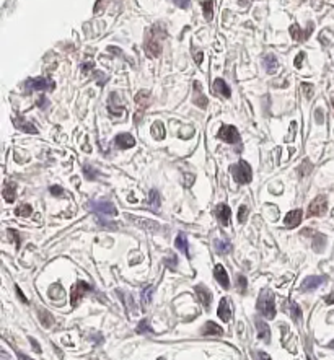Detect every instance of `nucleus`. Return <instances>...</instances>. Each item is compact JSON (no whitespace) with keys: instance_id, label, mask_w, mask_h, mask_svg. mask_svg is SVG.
I'll use <instances>...</instances> for the list:
<instances>
[{"instance_id":"f257e3e1","label":"nucleus","mask_w":334,"mask_h":360,"mask_svg":"<svg viewBox=\"0 0 334 360\" xmlns=\"http://www.w3.org/2000/svg\"><path fill=\"white\" fill-rule=\"evenodd\" d=\"M276 298H274V293L271 290H267V288H264V290L259 293V298H258V310L261 311V315L264 318H267V320H274L276 318Z\"/></svg>"},{"instance_id":"f03ea898","label":"nucleus","mask_w":334,"mask_h":360,"mask_svg":"<svg viewBox=\"0 0 334 360\" xmlns=\"http://www.w3.org/2000/svg\"><path fill=\"white\" fill-rule=\"evenodd\" d=\"M231 175H233L235 181L238 184H248L253 180V171L251 166L248 165V162L240 160L236 165H231Z\"/></svg>"},{"instance_id":"7ed1b4c3","label":"nucleus","mask_w":334,"mask_h":360,"mask_svg":"<svg viewBox=\"0 0 334 360\" xmlns=\"http://www.w3.org/2000/svg\"><path fill=\"white\" fill-rule=\"evenodd\" d=\"M55 83L48 77H33L28 78L25 82V88L28 91H44V90H54Z\"/></svg>"},{"instance_id":"20e7f679","label":"nucleus","mask_w":334,"mask_h":360,"mask_svg":"<svg viewBox=\"0 0 334 360\" xmlns=\"http://www.w3.org/2000/svg\"><path fill=\"white\" fill-rule=\"evenodd\" d=\"M88 207H90L93 212L98 214V217H114V215H118V210L113 204L109 202V200H91L90 204H88Z\"/></svg>"},{"instance_id":"39448f33","label":"nucleus","mask_w":334,"mask_h":360,"mask_svg":"<svg viewBox=\"0 0 334 360\" xmlns=\"http://www.w3.org/2000/svg\"><path fill=\"white\" fill-rule=\"evenodd\" d=\"M127 218L134 223V225H137L139 228H142V230L147 232V233H157L160 230L158 223H157L155 220H150V218L136 217V215H127Z\"/></svg>"},{"instance_id":"423d86ee","label":"nucleus","mask_w":334,"mask_h":360,"mask_svg":"<svg viewBox=\"0 0 334 360\" xmlns=\"http://www.w3.org/2000/svg\"><path fill=\"white\" fill-rule=\"evenodd\" d=\"M328 209V199L324 194H319L316 199L312 200V204H310L308 207V215L310 217H319V215H323L326 212Z\"/></svg>"},{"instance_id":"0eeeda50","label":"nucleus","mask_w":334,"mask_h":360,"mask_svg":"<svg viewBox=\"0 0 334 360\" xmlns=\"http://www.w3.org/2000/svg\"><path fill=\"white\" fill-rule=\"evenodd\" d=\"M219 137L227 144H238L240 142V134L236 130L235 126H222L219 130Z\"/></svg>"},{"instance_id":"6e6552de","label":"nucleus","mask_w":334,"mask_h":360,"mask_svg":"<svg viewBox=\"0 0 334 360\" xmlns=\"http://www.w3.org/2000/svg\"><path fill=\"white\" fill-rule=\"evenodd\" d=\"M91 290V285H88L87 282H83V280H80V282H77L75 285L72 287V306H77V303L80 302V298L85 295L87 292Z\"/></svg>"},{"instance_id":"1a4fd4ad","label":"nucleus","mask_w":334,"mask_h":360,"mask_svg":"<svg viewBox=\"0 0 334 360\" xmlns=\"http://www.w3.org/2000/svg\"><path fill=\"white\" fill-rule=\"evenodd\" d=\"M326 282V275H310V277H307L301 282L300 285V290L301 292H310L313 290V288L319 287L321 284Z\"/></svg>"},{"instance_id":"9d476101","label":"nucleus","mask_w":334,"mask_h":360,"mask_svg":"<svg viewBox=\"0 0 334 360\" xmlns=\"http://www.w3.org/2000/svg\"><path fill=\"white\" fill-rule=\"evenodd\" d=\"M114 145L118 148H123V150H127V148L136 145V139L131 134H119L114 137Z\"/></svg>"},{"instance_id":"9b49d317","label":"nucleus","mask_w":334,"mask_h":360,"mask_svg":"<svg viewBox=\"0 0 334 360\" xmlns=\"http://www.w3.org/2000/svg\"><path fill=\"white\" fill-rule=\"evenodd\" d=\"M301 217H303V212H301L300 209H295V210H290L289 214L285 215L284 218V225L287 228H295L300 225L301 222Z\"/></svg>"},{"instance_id":"f8f14e48","label":"nucleus","mask_w":334,"mask_h":360,"mask_svg":"<svg viewBox=\"0 0 334 360\" xmlns=\"http://www.w3.org/2000/svg\"><path fill=\"white\" fill-rule=\"evenodd\" d=\"M207 98L204 96L202 93V85L201 82H194V105L199 106L201 109H206L207 108Z\"/></svg>"},{"instance_id":"ddd939ff","label":"nucleus","mask_w":334,"mask_h":360,"mask_svg":"<svg viewBox=\"0 0 334 360\" xmlns=\"http://www.w3.org/2000/svg\"><path fill=\"white\" fill-rule=\"evenodd\" d=\"M196 295L199 298V302L202 303L204 308H209L211 306V302H212V293L209 292V288H206L204 285H196Z\"/></svg>"},{"instance_id":"4468645a","label":"nucleus","mask_w":334,"mask_h":360,"mask_svg":"<svg viewBox=\"0 0 334 360\" xmlns=\"http://www.w3.org/2000/svg\"><path fill=\"white\" fill-rule=\"evenodd\" d=\"M214 275H215V280L219 282L224 288H229L230 287V280H229V274H227L225 268L222 264H217L215 269H214Z\"/></svg>"},{"instance_id":"2eb2a0df","label":"nucleus","mask_w":334,"mask_h":360,"mask_svg":"<svg viewBox=\"0 0 334 360\" xmlns=\"http://www.w3.org/2000/svg\"><path fill=\"white\" fill-rule=\"evenodd\" d=\"M217 315L224 323H229L230 318H231V308H230V303L227 298H222L220 303H219V310H217Z\"/></svg>"},{"instance_id":"dca6fc26","label":"nucleus","mask_w":334,"mask_h":360,"mask_svg":"<svg viewBox=\"0 0 334 360\" xmlns=\"http://www.w3.org/2000/svg\"><path fill=\"white\" fill-rule=\"evenodd\" d=\"M13 124H15V127H17V129L23 130V132H28V134H38V129H36L31 123H26V121L23 119V118H20V116L13 118Z\"/></svg>"},{"instance_id":"f3484780","label":"nucleus","mask_w":334,"mask_h":360,"mask_svg":"<svg viewBox=\"0 0 334 360\" xmlns=\"http://www.w3.org/2000/svg\"><path fill=\"white\" fill-rule=\"evenodd\" d=\"M230 207L227 204H220L217 205V218H219V222L222 225H229L230 223Z\"/></svg>"},{"instance_id":"a211bd4d","label":"nucleus","mask_w":334,"mask_h":360,"mask_svg":"<svg viewBox=\"0 0 334 360\" xmlns=\"http://www.w3.org/2000/svg\"><path fill=\"white\" fill-rule=\"evenodd\" d=\"M145 48H147V54L152 55V57H157V55H160V53H161V44L157 43V39L154 38V36L147 38Z\"/></svg>"},{"instance_id":"6ab92c4d","label":"nucleus","mask_w":334,"mask_h":360,"mask_svg":"<svg viewBox=\"0 0 334 360\" xmlns=\"http://www.w3.org/2000/svg\"><path fill=\"white\" fill-rule=\"evenodd\" d=\"M201 334L202 336H222L224 334V329H222L219 324H215L214 321H209L204 324Z\"/></svg>"},{"instance_id":"aec40b11","label":"nucleus","mask_w":334,"mask_h":360,"mask_svg":"<svg viewBox=\"0 0 334 360\" xmlns=\"http://www.w3.org/2000/svg\"><path fill=\"white\" fill-rule=\"evenodd\" d=\"M175 246L178 248V250L183 253L186 258H191V254H189V245H188V238L184 233H179L178 236H176V241H175Z\"/></svg>"},{"instance_id":"412c9836","label":"nucleus","mask_w":334,"mask_h":360,"mask_svg":"<svg viewBox=\"0 0 334 360\" xmlns=\"http://www.w3.org/2000/svg\"><path fill=\"white\" fill-rule=\"evenodd\" d=\"M214 90L217 95L224 96V98H230L231 96V90L230 87L227 85L225 80H222V78H217V80L214 82Z\"/></svg>"},{"instance_id":"4be33fe9","label":"nucleus","mask_w":334,"mask_h":360,"mask_svg":"<svg viewBox=\"0 0 334 360\" xmlns=\"http://www.w3.org/2000/svg\"><path fill=\"white\" fill-rule=\"evenodd\" d=\"M256 329H258L259 339H263L264 342H269V341H271V329H269V326L266 323L261 320H256Z\"/></svg>"},{"instance_id":"5701e85b","label":"nucleus","mask_w":334,"mask_h":360,"mask_svg":"<svg viewBox=\"0 0 334 360\" xmlns=\"http://www.w3.org/2000/svg\"><path fill=\"white\" fill-rule=\"evenodd\" d=\"M263 64H264V69H266L267 73H274L277 67H279V60H277L274 54H267L266 57H264Z\"/></svg>"},{"instance_id":"b1692460","label":"nucleus","mask_w":334,"mask_h":360,"mask_svg":"<svg viewBox=\"0 0 334 360\" xmlns=\"http://www.w3.org/2000/svg\"><path fill=\"white\" fill-rule=\"evenodd\" d=\"M312 28H313V25H310L308 30L303 31V30H300V28L297 26V25H292L290 26V35H292V38H294L295 41H305V39L308 38V35H310V31H312Z\"/></svg>"},{"instance_id":"393cba45","label":"nucleus","mask_w":334,"mask_h":360,"mask_svg":"<svg viewBox=\"0 0 334 360\" xmlns=\"http://www.w3.org/2000/svg\"><path fill=\"white\" fill-rule=\"evenodd\" d=\"M147 205H148V209H150V210L158 212V209H160V194H158V191L152 189L150 193H148Z\"/></svg>"},{"instance_id":"a878e982","label":"nucleus","mask_w":334,"mask_h":360,"mask_svg":"<svg viewBox=\"0 0 334 360\" xmlns=\"http://www.w3.org/2000/svg\"><path fill=\"white\" fill-rule=\"evenodd\" d=\"M214 248H215V251L219 254H229V253H231V250H233V246H231V243L229 241V240H215L214 241Z\"/></svg>"},{"instance_id":"bb28decb","label":"nucleus","mask_w":334,"mask_h":360,"mask_svg":"<svg viewBox=\"0 0 334 360\" xmlns=\"http://www.w3.org/2000/svg\"><path fill=\"white\" fill-rule=\"evenodd\" d=\"M38 318H39L41 324H43L44 328H51V326L54 324L53 315H51L48 310H44V308H39V310H38Z\"/></svg>"},{"instance_id":"cd10ccee","label":"nucleus","mask_w":334,"mask_h":360,"mask_svg":"<svg viewBox=\"0 0 334 360\" xmlns=\"http://www.w3.org/2000/svg\"><path fill=\"white\" fill-rule=\"evenodd\" d=\"M136 103L139 108H147L148 105H150V91L148 90H142L137 93L136 96Z\"/></svg>"},{"instance_id":"c85d7f7f","label":"nucleus","mask_w":334,"mask_h":360,"mask_svg":"<svg viewBox=\"0 0 334 360\" xmlns=\"http://www.w3.org/2000/svg\"><path fill=\"white\" fill-rule=\"evenodd\" d=\"M152 135H154V139L157 140L165 139V127L160 121H157V123H154V126H152Z\"/></svg>"},{"instance_id":"c756f323","label":"nucleus","mask_w":334,"mask_h":360,"mask_svg":"<svg viewBox=\"0 0 334 360\" xmlns=\"http://www.w3.org/2000/svg\"><path fill=\"white\" fill-rule=\"evenodd\" d=\"M289 313H290L292 320H294L295 323H300L301 321V308L297 305L295 302H290L289 303Z\"/></svg>"},{"instance_id":"7c9ffc66","label":"nucleus","mask_w":334,"mask_h":360,"mask_svg":"<svg viewBox=\"0 0 334 360\" xmlns=\"http://www.w3.org/2000/svg\"><path fill=\"white\" fill-rule=\"evenodd\" d=\"M121 297H123V302L126 303V308H127V311L129 313H132V315H136L137 313V306H136V303H134V300H132V297L131 295H127V293H123V292H118Z\"/></svg>"},{"instance_id":"2f4dec72","label":"nucleus","mask_w":334,"mask_h":360,"mask_svg":"<svg viewBox=\"0 0 334 360\" xmlns=\"http://www.w3.org/2000/svg\"><path fill=\"white\" fill-rule=\"evenodd\" d=\"M33 214V207H31L30 204H21L18 205V207L15 209V215L17 217H30V215Z\"/></svg>"},{"instance_id":"473e14b6","label":"nucleus","mask_w":334,"mask_h":360,"mask_svg":"<svg viewBox=\"0 0 334 360\" xmlns=\"http://www.w3.org/2000/svg\"><path fill=\"white\" fill-rule=\"evenodd\" d=\"M15 184L8 183L5 188H3V199L7 200V202H13L15 200Z\"/></svg>"},{"instance_id":"72a5a7b5","label":"nucleus","mask_w":334,"mask_h":360,"mask_svg":"<svg viewBox=\"0 0 334 360\" xmlns=\"http://www.w3.org/2000/svg\"><path fill=\"white\" fill-rule=\"evenodd\" d=\"M83 173H85V178H87L88 181H95V180H98V176H100L98 170H96V168H93V166H90V165L83 166Z\"/></svg>"},{"instance_id":"f704fd0d","label":"nucleus","mask_w":334,"mask_h":360,"mask_svg":"<svg viewBox=\"0 0 334 360\" xmlns=\"http://www.w3.org/2000/svg\"><path fill=\"white\" fill-rule=\"evenodd\" d=\"M155 292V287L154 285H147L145 288L142 290V303L143 305H148V303L152 302V295H154Z\"/></svg>"},{"instance_id":"c9c22d12","label":"nucleus","mask_w":334,"mask_h":360,"mask_svg":"<svg viewBox=\"0 0 334 360\" xmlns=\"http://www.w3.org/2000/svg\"><path fill=\"white\" fill-rule=\"evenodd\" d=\"M326 245V238L323 235H319V233H315V241H313V248L315 251H318V253H321L323 251V246Z\"/></svg>"},{"instance_id":"e433bc0d","label":"nucleus","mask_w":334,"mask_h":360,"mask_svg":"<svg viewBox=\"0 0 334 360\" xmlns=\"http://www.w3.org/2000/svg\"><path fill=\"white\" fill-rule=\"evenodd\" d=\"M202 5H204V17H206V20L211 21L212 17H214V5H212V0H206Z\"/></svg>"},{"instance_id":"4c0bfd02","label":"nucleus","mask_w":334,"mask_h":360,"mask_svg":"<svg viewBox=\"0 0 334 360\" xmlns=\"http://www.w3.org/2000/svg\"><path fill=\"white\" fill-rule=\"evenodd\" d=\"M137 333L139 334H152V333H154V329H152L150 328V326H148V321L147 320H142L141 323H139V324H137Z\"/></svg>"},{"instance_id":"58836bf2","label":"nucleus","mask_w":334,"mask_h":360,"mask_svg":"<svg viewBox=\"0 0 334 360\" xmlns=\"http://www.w3.org/2000/svg\"><path fill=\"white\" fill-rule=\"evenodd\" d=\"M248 214H249V209L246 205H240V210H238V222L240 223H245L248 218Z\"/></svg>"},{"instance_id":"ea45409f","label":"nucleus","mask_w":334,"mask_h":360,"mask_svg":"<svg viewBox=\"0 0 334 360\" xmlns=\"http://www.w3.org/2000/svg\"><path fill=\"white\" fill-rule=\"evenodd\" d=\"M236 280H238V290L241 293H245V292H246V285H248L246 277H245V275H238V277H236Z\"/></svg>"},{"instance_id":"a19ab883","label":"nucleus","mask_w":334,"mask_h":360,"mask_svg":"<svg viewBox=\"0 0 334 360\" xmlns=\"http://www.w3.org/2000/svg\"><path fill=\"white\" fill-rule=\"evenodd\" d=\"M165 263H166V266H170L171 269H176V264H178V259H176V256H175V254H171V256H168V258L165 259Z\"/></svg>"},{"instance_id":"79ce46f5","label":"nucleus","mask_w":334,"mask_h":360,"mask_svg":"<svg viewBox=\"0 0 334 360\" xmlns=\"http://www.w3.org/2000/svg\"><path fill=\"white\" fill-rule=\"evenodd\" d=\"M194 181H196V176L194 175H184V186H186V188H191L194 184Z\"/></svg>"},{"instance_id":"37998d69","label":"nucleus","mask_w":334,"mask_h":360,"mask_svg":"<svg viewBox=\"0 0 334 360\" xmlns=\"http://www.w3.org/2000/svg\"><path fill=\"white\" fill-rule=\"evenodd\" d=\"M301 88H303V91H305V96L312 98V95H313V87L312 85H308V83H303V85H301Z\"/></svg>"},{"instance_id":"c03bdc74","label":"nucleus","mask_w":334,"mask_h":360,"mask_svg":"<svg viewBox=\"0 0 334 360\" xmlns=\"http://www.w3.org/2000/svg\"><path fill=\"white\" fill-rule=\"evenodd\" d=\"M36 105H38V106L41 108V109H46V108L49 106V100H48L46 96H41L39 100H38V103H36Z\"/></svg>"},{"instance_id":"a18cd8bd","label":"nucleus","mask_w":334,"mask_h":360,"mask_svg":"<svg viewBox=\"0 0 334 360\" xmlns=\"http://www.w3.org/2000/svg\"><path fill=\"white\" fill-rule=\"evenodd\" d=\"M49 191H51V194H53V196H62L64 194V189L60 188V186H51Z\"/></svg>"},{"instance_id":"49530a36","label":"nucleus","mask_w":334,"mask_h":360,"mask_svg":"<svg viewBox=\"0 0 334 360\" xmlns=\"http://www.w3.org/2000/svg\"><path fill=\"white\" fill-rule=\"evenodd\" d=\"M173 2L179 8H189V5H191V2H189V0H173Z\"/></svg>"},{"instance_id":"de8ad7c7","label":"nucleus","mask_w":334,"mask_h":360,"mask_svg":"<svg viewBox=\"0 0 334 360\" xmlns=\"http://www.w3.org/2000/svg\"><path fill=\"white\" fill-rule=\"evenodd\" d=\"M15 292H17V295H18V298H20V300H21L23 303H28V298H26L25 295H23V292H21V288H20V287H18V285H17V287H15Z\"/></svg>"},{"instance_id":"09e8293b","label":"nucleus","mask_w":334,"mask_h":360,"mask_svg":"<svg viewBox=\"0 0 334 360\" xmlns=\"http://www.w3.org/2000/svg\"><path fill=\"white\" fill-rule=\"evenodd\" d=\"M93 65H95V64H93V60H91V62H85V64L82 65V72H83V73H87L90 69H93Z\"/></svg>"},{"instance_id":"8fccbe9b","label":"nucleus","mask_w":334,"mask_h":360,"mask_svg":"<svg viewBox=\"0 0 334 360\" xmlns=\"http://www.w3.org/2000/svg\"><path fill=\"white\" fill-rule=\"evenodd\" d=\"M8 233H10V236H12V238H15L17 248L20 246V236H18V232H15V230H8Z\"/></svg>"},{"instance_id":"3c124183","label":"nucleus","mask_w":334,"mask_h":360,"mask_svg":"<svg viewBox=\"0 0 334 360\" xmlns=\"http://www.w3.org/2000/svg\"><path fill=\"white\" fill-rule=\"evenodd\" d=\"M303 57H305V54H303V53L297 55V59H295V67H297V69H300V67H301V60H303Z\"/></svg>"},{"instance_id":"603ef678","label":"nucleus","mask_w":334,"mask_h":360,"mask_svg":"<svg viewBox=\"0 0 334 360\" xmlns=\"http://www.w3.org/2000/svg\"><path fill=\"white\" fill-rule=\"evenodd\" d=\"M30 342H31V345H33V349H35V352H41V347L38 345V342L33 339V338H30Z\"/></svg>"},{"instance_id":"864d4df0","label":"nucleus","mask_w":334,"mask_h":360,"mask_svg":"<svg viewBox=\"0 0 334 360\" xmlns=\"http://www.w3.org/2000/svg\"><path fill=\"white\" fill-rule=\"evenodd\" d=\"M258 357L259 360H271V357H269L266 352H258Z\"/></svg>"},{"instance_id":"5fc2aeb1","label":"nucleus","mask_w":334,"mask_h":360,"mask_svg":"<svg viewBox=\"0 0 334 360\" xmlns=\"http://www.w3.org/2000/svg\"><path fill=\"white\" fill-rule=\"evenodd\" d=\"M324 302H326L328 305H331V303H334V293H331V295H328L326 298H324Z\"/></svg>"},{"instance_id":"6e6d98bb","label":"nucleus","mask_w":334,"mask_h":360,"mask_svg":"<svg viewBox=\"0 0 334 360\" xmlns=\"http://www.w3.org/2000/svg\"><path fill=\"white\" fill-rule=\"evenodd\" d=\"M196 57V55H194ZM201 62H202V53H197V57H196V64L197 65H201Z\"/></svg>"},{"instance_id":"4d7b16f0","label":"nucleus","mask_w":334,"mask_h":360,"mask_svg":"<svg viewBox=\"0 0 334 360\" xmlns=\"http://www.w3.org/2000/svg\"><path fill=\"white\" fill-rule=\"evenodd\" d=\"M316 121H318V123H319V124H321V123H323V118H321V111H319V109L316 111Z\"/></svg>"},{"instance_id":"13d9d810","label":"nucleus","mask_w":334,"mask_h":360,"mask_svg":"<svg viewBox=\"0 0 334 360\" xmlns=\"http://www.w3.org/2000/svg\"><path fill=\"white\" fill-rule=\"evenodd\" d=\"M17 355H18V359H20V360H31L30 357H26V355H23V354H20V352H18Z\"/></svg>"},{"instance_id":"bf43d9fd","label":"nucleus","mask_w":334,"mask_h":360,"mask_svg":"<svg viewBox=\"0 0 334 360\" xmlns=\"http://www.w3.org/2000/svg\"><path fill=\"white\" fill-rule=\"evenodd\" d=\"M329 347L334 349V341H331V342H329Z\"/></svg>"},{"instance_id":"052dcab7","label":"nucleus","mask_w":334,"mask_h":360,"mask_svg":"<svg viewBox=\"0 0 334 360\" xmlns=\"http://www.w3.org/2000/svg\"><path fill=\"white\" fill-rule=\"evenodd\" d=\"M158 360H165V359H158Z\"/></svg>"},{"instance_id":"680f3d73","label":"nucleus","mask_w":334,"mask_h":360,"mask_svg":"<svg viewBox=\"0 0 334 360\" xmlns=\"http://www.w3.org/2000/svg\"><path fill=\"white\" fill-rule=\"evenodd\" d=\"M333 103H334V101H333Z\"/></svg>"}]
</instances>
